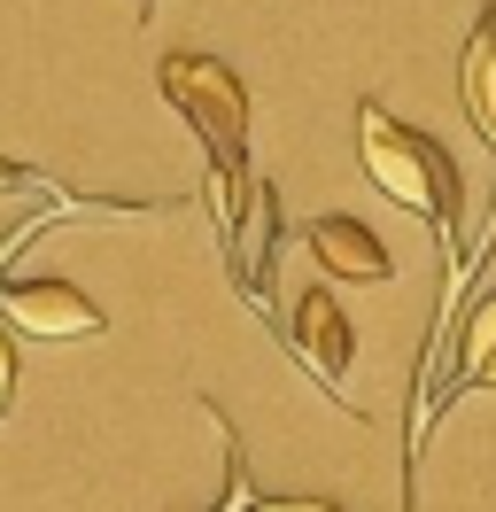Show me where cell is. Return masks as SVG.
Masks as SVG:
<instances>
[{
	"instance_id": "9",
	"label": "cell",
	"mask_w": 496,
	"mask_h": 512,
	"mask_svg": "<svg viewBox=\"0 0 496 512\" xmlns=\"http://www.w3.org/2000/svg\"><path fill=\"white\" fill-rule=\"evenodd\" d=\"M225 443H233V489H225V505H202V512H248V450L233 427H225Z\"/></svg>"
},
{
	"instance_id": "1",
	"label": "cell",
	"mask_w": 496,
	"mask_h": 512,
	"mask_svg": "<svg viewBox=\"0 0 496 512\" xmlns=\"http://www.w3.org/2000/svg\"><path fill=\"white\" fill-rule=\"evenodd\" d=\"M357 163H365V179L388 202H403L411 218L434 225V241L450 256V280H465V179H458V163H450V148L434 132L403 125L396 109L365 101L357 109Z\"/></svg>"
},
{
	"instance_id": "11",
	"label": "cell",
	"mask_w": 496,
	"mask_h": 512,
	"mask_svg": "<svg viewBox=\"0 0 496 512\" xmlns=\"http://www.w3.org/2000/svg\"><path fill=\"white\" fill-rule=\"evenodd\" d=\"M8 404H16V342L0 334V419H8Z\"/></svg>"
},
{
	"instance_id": "4",
	"label": "cell",
	"mask_w": 496,
	"mask_h": 512,
	"mask_svg": "<svg viewBox=\"0 0 496 512\" xmlns=\"http://www.w3.org/2000/svg\"><path fill=\"white\" fill-rule=\"evenodd\" d=\"M0 326H16L31 342H93L109 319L70 280H16V288H0Z\"/></svg>"
},
{
	"instance_id": "2",
	"label": "cell",
	"mask_w": 496,
	"mask_h": 512,
	"mask_svg": "<svg viewBox=\"0 0 496 512\" xmlns=\"http://www.w3.org/2000/svg\"><path fill=\"white\" fill-rule=\"evenodd\" d=\"M155 86H163V101H171L186 125H194V140H202L217 233H233L241 194H248V86L233 78V63H217V55H163Z\"/></svg>"
},
{
	"instance_id": "6",
	"label": "cell",
	"mask_w": 496,
	"mask_h": 512,
	"mask_svg": "<svg viewBox=\"0 0 496 512\" xmlns=\"http://www.w3.org/2000/svg\"><path fill=\"white\" fill-rule=\"evenodd\" d=\"M310 256L326 264V280H396V256L372 241V225L357 218H310Z\"/></svg>"
},
{
	"instance_id": "3",
	"label": "cell",
	"mask_w": 496,
	"mask_h": 512,
	"mask_svg": "<svg viewBox=\"0 0 496 512\" xmlns=\"http://www.w3.org/2000/svg\"><path fill=\"white\" fill-rule=\"evenodd\" d=\"M287 350H295V365H303L310 381L334 396L341 412H357L349 404V365H357V334H349V319H341V303L326 288H303L295 295V319H287Z\"/></svg>"
},
{
	"instance_id": "5",
	"label": "cell",
	"mask_w": 496,
	"mask_h": 512,
	"mask_svg": "<svg viewBox=\"0 0 496 512\" xmlns=\"http://www.w3.org/2000/svg\"><path fill=\"white\" fill-rule=\"evenodd\" d=\"M272 241H279V194L264 187V179H248L225 249H233V288H241L256 311H272Z\"/></svg>"
},
{
	"instance_id": "12",
	"label": "cell",
	"mask_w": 496,
	"mask_h": 512,
	"mask_svg": "<svg viewBox=\"0 0 496 512\" xmlns=\"http://www.w3.org/2000/svg\"><path fill=\"white\" fill-rule=\"evenodd\" d=\"M140 8H148V0H140Z\"/></svg>"
},
{
	"instance_id": "7",
	"label": "cell",
	"mask_w": 496,
	"mask_h": 512,
	"mask_svg": "<svg viewBox=\"0 0 496 512\" xmlns=\"http://www.w3.org/2000/svg\"><path fill=\"white\" fill-rule=\"evenodd\" d=\"M458 101H465V117H473V132L496 148V8H481V16H473V32H465Z\"/></svg>"
},
{
	"instance_id": "8",
	"label": "cell",
	"mask_w": 496,
	"mask_h": 512,
	"mask_svg": "<svg viewBox=\"0 0 496 512\" xmlns=\"http://www.w3.org/2000/svg\"><path fill=\"white\" fill-rule=\"evenodd\" d=\"M465 388H496V288L465 311V334H458V365H450V381H442V396H427V412H442L450 396H465ZM427 412H419V427H427Z\"/></svg>"
},
{
	"instance_id": "10",
	"label": "cell",
	"mask_w": 496,
	"mask_h": 512,
	"mask_svg": "<svg viewBox=\"0 0 496 512\" xmlns=\"http://www.w3.org/2000/svg\"><path fill=\"white\" fill-rule=\"evenodd\" d=\"M248 512H341L326 497H248Z\"/></svg>"
}]
</instances>
